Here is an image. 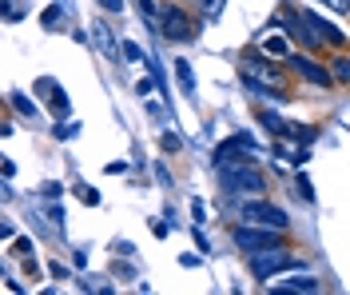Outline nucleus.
<instances>
[{
	"mask_svg": "<svg viewBox=\"0 0 350 295\" xmlns=\"http://www.w3.org/2000/svg\"><path fill=\"white\" fill-rule=\"evenodd\" d=\"M48 272L56 275V279H68V268H64V264H52V268H48Z\"/></svg>",
	"mask_w": 350,
	"mask_h": 295,
	"instance_id": "obj_22",
	"label": "nucleus"
},
{
	"mask_svg": "<svg viewBox=\"0 0 350 295\" xmlns=\"http://www.w3.org/2000/svg\"><path fill=\"white\" fill-rule=\"evenodd\" d=\"M262 52H267V56H291V48H286L283 36H271V40H262Z\"/></svg>",
	"mask_w": 350,
	"mask_h": 295,
	"instance_id": "obj_14",
	"label": "nucleus"
},
{
	"mask_svg": "<svg viewBox=\"0 0 350 295\" xmlns=\"http://www.w3.org/2000/svg\"><path fill=\"white\" fill-rule=\"evenodd\" d=\"M330 72H334V80H347V84H350V56H347V60H338Z\"/></svg>",
	"mask_w": 350,
	"mask_h": 295,
	"instance_id": "obj_16",
	"label": "nucleus"
},
{
	"mask_svg": "<svg viewBox=\"0 0 350 295\" xmlns=\"http://www.w3.org/2000/svg\"><path fill=\"white\" fill-rule=\"evenodd\" d=\"M219 172V188L227 196H262L267 192V180H262L259 168H251V159H231V164H215Z\"/></svg>",
	"mask_w": 350,
	"mask_h": 295,
	"instance_id": "obj_1",
	"label": "nucleus"
},
{
	"mask_svg": "<svg viewBox=\"0 0 350 295\" xmlns=\"http://www.w3.org/2000/svg\"><path fill=\"white\" fill-rule=\"evenodd\" d=\"M163 148H167V152H179V136H172V132H163Z\"/></svg>",
	"mask_w": 350,
	"mask_h": 295,
	"instance_id": "obj_19",
	"label": "nucleus"
},
{
	"mask_svg": "<svg viewBox=\"0 0 350 295\" xmlns=\"http://www.w3.org/2000/svg\"><path fill=\"white\" fill-rule=\"evenodd\" d=\"M175 80H179V92L183 96H196V72L187 60H175Z\"/></svg>",
	"mask_w": 350,
	"mask_h": 295,
	"instance_id": "obj_11",
	"label": "nucleus"
},
{
	"mask_svg": "<svg viewBox=\"0 0 350 295\" xmlns=\"http://www.w3.org/2000/svg\"><path fill=\"white\" fill-rule=\"evenodd\" d=\"M124 60H131V64H135V60H144V52H139V44H131V40H124Z\"/></svg>",
	"mask_w": 350,
	"mask_h": 295,
	"instance_id": "obj_17",
	"label": "nucleus"
},
{
	"mask_svg": "<svg viewBox=\"0 0 350 295\" xmlns=\"http://www.w3.org/2000/svg\"><path fill=\"white\" fill-rule=\"evenodd\" d=\"M231 240H235V248L247 251V255H255V251H271V248H283V240H279V227L247 224V220H243V224L231 231Z\"/></svg>",
	"mask_w": 350,
	"mask_h": 295,
	"instance_id": "obj_4",
	"label": "nucleus"
},
{
	"mask_svg": "<svg viewBox=\"0 0 350 295\" xmlns=\"http://www.w3.org/2000/svg\"><path fill=\"white\" fill-rule=\"evenodd\" d=\"M12 108L21 116H28V120H36V104H32L28 96H21V92H12Z\"/></svg>",
	"mask_w": 350,
	"mask_h": 295,
	"instance_id": "obj_13",
	"label": "nucleus"
},
{
	"mask_svg": "<svg viewBox=\"0 0 350 295\" xmlns=\"http://www.w3.org/2000/svg\"><path fill=\"white\" fill-rule=\"evenodd\" d=\"M80 200H84V204H96V200H100V192H92V188H84V192H80Z\"/></svg>",
	"mask_w": 350,
	"mask_h": 295,
	"instance_id": "obj_21",
	"label": "nucleus"
},
{
	"mask_svg": "<svg viewBox=\"0 0 350 295\" xmlns=\"http://www.w3.org/2000/svg\"><path fill=\"white\" fill-rule=\"evenodd\" d=\"M92 40L100 44V52H104L108 60H120V52H124V48L116 44V36H111V28L104 21H92Z\"/></svg>",
	"mask_w": 350,
	"mask_h": 295,
	"instance_id": "obj_9",
	"label": "nucleus"
},
{
	"mask_svg": "<svg viewBox=\"0 0 350 295\" xmlns=\"http://www.w3.org/2000/svg\"><path fill=\"white\" fill-rule=\"evenodd\" d=\"M319 287H323V283H319L310 272H295L291 279H283V283H279V292H299V295H314Z\"/></svg>",
	"mask_w": 350,
	"mask_h": 295,
	"instance_id": "obj_10",
	"label": "nucleus"
},
{
	"mask_svg": "<svg viewBox=\"0 0 350 295\" xmlns=\"http://www.w3.org/2000/svg\"><path fill=\"white\" fill-rule=\"evenodd\" d=\"M104 4V12H124V0H100Z\"/></svg>",
	"mask_w": 350,
	"mask_h": 295,
	"instance_id": "obj_20",
	"label": "nucleus"
},
{
	"mask_svg": "<svg viewBox=\"0 0 350 295\" xmlns=\"http://www.w3.org/2000/svg\"><path fill=\"white\" fill-rule=\"evenodd\" d=\"M286 64L299 72L303 80H310L314 88H334V72H327L323 64H314V60H306L303 52H291V56H286Z\"/></svg>",
	"mask_w": 350,
	"mask_h": 295,
	"instance_id": "obj_7",
	"label": "nucleus"
},
{
	"mask_svg": "<svg viewBox=\"0 0 350 295\" xmlns=\"http://www.w3.org/2000/svg\"><path fill=\"white\" fill-rule=\"evenodd\" d=\"M139 4H144V12H148V16H152V0H139Z\"/></svg>",
	"mask_w": 350,
	"mask_h": 295,
	"instance_id": "obj_23",
	"label": "nucleus"
},
{
	"mask_svg": "<svg viewBox=\"0 0 350 295\" xmlns=\"http://www.w3.org/2000/svg\"><path fill=\"white\" fill-rule=\"evenodd\" d=\"M239 216L247 220V224H262V227H279V231H286V211L283 207H275V204H267L262 196H247L239 204Z\"/></svg>",
	"mask_w": 350,
	"mask_h": 295,
	"instance_id": "obj_5",
	"label": "nucleus"
},
{
	"mask_svg": "<svg viewBox=\"0 0 350 295\" xmlns=\"http://www.w3.org/2000/svg\"><path fill=\"white\" fill-rule=\"evenodd\" d=\"M243 80L251 92H271V96H286V76L279 68H271L262 60V52H251L243 60Z\"/></svg>",
	"mask_w": 350,
	"mask_h": 295,
	"instance_id": "obj_2",
	"label": "nucleus"
},
{
	"mask_svg": "<svg viewBox=\"0 0 350 295\" xmlns=\"http://www.w3.org/2000/svg\"><path fill=\"white\" fill-rule=\"evenodd\" d=\"M60 16H64V12H60V4H52V8H44V24H48V28H60Z\"/></svg>",
	"mask_w": 350,
	"mask_h": 295,
	"instance_id": "obj_15",
	"label": "nucleus"
},
{
	"mask_svg": "<svg viewBox=\"0 0 350 295\" xmlns=\"http://www.w3.org/2000/svg\"><path fill=\"white\" fill-rule=\"evenodd\" d=\"M327 8H334V12H350V0H323Z\"/></svg>",
	"mask_w": 350,
	"mask_h": 295,
	"instance_id": "obj_18",
	"label": "nucleus"
},
{
	"mask_svg": "<svg viewBox=\"0 0 350 295\" xmlns=\"http://www.w3.org/2000/svg\"><path fill=\"white\" fill-rule=\"evenodd\" d=\"M223 8H227V0H203V21L215 24L219 16H223Z\"/></svg>",
	"mask_w": 350,
	"mask_h": 295,
	"instance_id": "obj_12",
	"label": "nucleus"
},
{
	"mask_svg": "<svg viewBox=\"0 0 350 295\" xmlns=\"http://www.w3.org/2000/svg\"><path fill=\"white\" fill-rule=\"evenodd\" d=\"M247 259H251V275H255V279H271V275H279V272H286V268H295V259H291L283 248L255 251V255H247Z\"/></svg>",
	"mask_w": 350,
	"mask_h": 295,
	"instance_id": "obj_6",
	"label": "nucleus"
},
{
	"mask_svg": "<svg viewBox=\"0 0 350 295\" xmlns=\"http://www.w3.org/2000/svg\"><path fill=\"white\" fill-rule=\"evenodd\" d=\"M259 152V144L247 136V132H239V136H231V140H223L215 148V164H231V159H251Z\"/></svg>",
	"mask_w": 350,
	"mask_h": 295,
	"instance_id": "obj_8",
	"label": "nucleus"
},
{
	"mask_svg": "<svg viewBox=\"0 0 350 295\" xmlns=\"http://www.w3.org/2000/svg\"><path fill=\"white\" fill-rule=\"evenodd\" d=\"M155 28L167 36V40H175V44H183V40H196V32H199V24L179 8V4H163V8H155ZM152 28V32H155Z\"/></svg>",
	"mask_w": 350,
	"mask_h": 295,
	"instance_id": "obj_3",
	"label": "nucleus"
}]
</instances>
